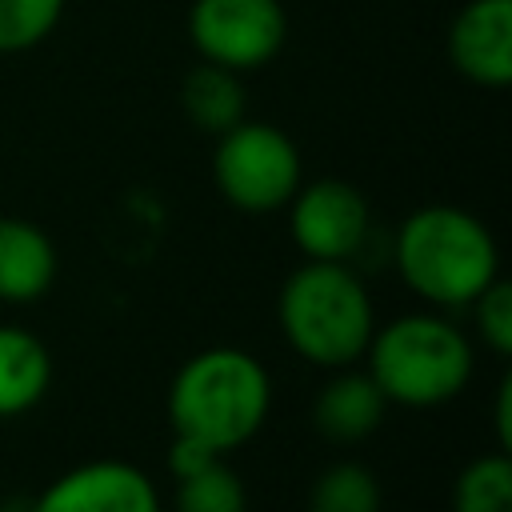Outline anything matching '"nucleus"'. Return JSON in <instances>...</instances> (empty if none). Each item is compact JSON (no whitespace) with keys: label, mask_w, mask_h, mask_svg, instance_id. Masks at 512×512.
Listing matches in <instances>:
<instances>
[{"label":"nucleus","mask_w":512,"mask_h":512,"mask_svg":"<svg viewBox=\"0 0 512 512\" xmlns=\"http://www.w3.org/2000/svg\"><path fill=\"white\" fill-rule=\"evenodd\" d=\"M0 512H20V508H0Z\"/></svg>","instance_id":"obj_21"},{"label":"nucleus","mask_w":512,"mask_h":512,"mask_svg":"<svg viewBox=\"0 0 512 512\" xmlns=\"http://www.w3.org/2000/svg\"><path fill=\"white\" fill-rule=\"evenodd\" d=\"M368 376L388 404L436 408L456 400L476 368L468 336L436 312H404L380 324L364 348Z\"/></svg>","instance_id":"obj_4"},{"label":"nucleus","mask_w":512,"mask_h":512,"mask_svg":"<svg viewBox=\"0 0 512 512\" xmlns=\"http://www.w3.org/2000/svg\"><path fill=\"white\" fill-rule=\"evenodd\" d=\"M456 512H512V460L508 452H488L464 464L452 488Z\"/></svg>","instance_id":"obj_15"},{"label":"nucleus","mask_w":512,"mask_h":512,"mask_svg":"<svg viewBox=\"0 0 512 512\" xmlns=\"http://www.w3.org/2000/svg\"><path fill=\"white\" fill-rule=\"evenodd\" d=\"M180 108L200 132H208V136L228 132L232 124L244 120V108H248V92L240 84V72H228L220 64L200 60L180 80Z\"/></svg>","instance_id":"obj_13"},{"label":"nucleus","mask_w":512,"mask_h":512,"mask_svg":"<svg viewBox=\"0 0 512 512\" xmlns=\"http://www.w3.org/2000/svg\"><path fill=\"white\" fill-rule=\"evenodd\" d=\"M28 512H160V492L144 468L104 456L60 472Z\"/></svg>","instance_id":"obj_8"},{"label":"nucleus","mask_w":512,"mask_h":512,"mask_svg":"<svg viewBox=\"0 0 512 512\" xmlns=\"http://www.w3.org/2000/svg\"><path fill=\"white\" fill-rule=\"evenodd\" d=\"M380 504L384 492L376 472L360 460H336L312 480L304 512H380Z\"/></svg>","instance_id":"obj_14"},{"label":"nucleus","mask_w":512,"mask_h":512,"mask_svg":"<svg viewBox=\"0 0 512 512\" xmlns=\"http://www.w3.org/2000/svg\"><path fill=\"white\" fill-rule=\"evenodd\" d=\"M492 424H496V448H512V376H500L496 404H492Z\"/></svg>","instance_id":"obj_20"},{"label":"nucleus","mask_w":512,"mask_h":512,"mask_svg":"<svg viewBox=\"0 0 512 512\" xmlns=\"http://www.w3.org/2000/svg\"><path fill=\"white\" fill-rule=\"evenodd\" d=\"M56 272L60 260L52 236L24 216H0V300L32 304L48 296Z\"/></svg>","instance_id":"obj_10"},{"label":"nucleus","mask_w":512,"mask_h":512,"mask_svg":"<svg viewBox=\"0 0 512 512\" xmlns=\"http://www.w3.org/2000/svg\"><path fill=\"white\" fill-rule=\"evenodd\" d=\"M52 384V352L48 344L20 328L0 324V420L32 412Z\"/></svg>","instance_id":"obj_12"},{"label":"nucleus","mask_w":512,"mask_h":512,"mask_svg":"<svg viewBox=\"0 0 512 512\" xmlns=\"http://www.w3.org/2000/svg\"><path fill=\"white\" fill-rule=\"evenodd\" d=\"M288 208V232L292 244L304 252V260H352L368 244L372 232V208L364 192L340 176L300 180Z\"/></svg>","instance_id":"obj_7"},{"label":"nucleus","mask_w":512,"mask_h":512,"mask_svg":"<svg viewBox=\"0 0 512 512\" xmlns=\"http://www.w3.org/2000/svg\"><path fill=\"white\" fill-rule=\"evenodd\" d=\"M64 16V0H0V56L40 48Z\"/></svg>","instance_id":"obj_17"},{"label":"nucleus","mask_w":512,"mask_h":512,"mask_svg":"<svg viewBox=\"0 0 512 512\" xmlns=\"http://www.w3.org/2000/svg\"><path fill=\"white\" fill-rule=\"evenodd\" d=\"M212 460H220L212 448H204V444H196V440H188V436H172V448H168V472H172L176 480H184V476L208 468Z\"/></svg>","instance_id":"obj_19"},{"label":"nucleus","mask_w":512,"mask_h":512,"mask_svg":"<svg viewBox=\"0 0 512 512\" xmlns=\"http://www.w3.org/2000/svg\"><path fill=\"white\" fill-rule=\"evenodd\" d=\"M164 408L172 436H188L216 456H228L264 428L272 408V380L252 352L216 344L180 364Z\"/></svg>","instance_id":"obj_1"},{"label":"nucleus","mask_w":512,"mask_h":512,"mask_svg":"<svg viewBox=\"0 0 512 512\" xmlns=\"http://www.w3.org/2000/svg\"><path fill=\"white\" fill-rule=\"evenodd\" d=\"M468 308H472V320H476L484 348L492 356L508 360L512 356V284L504 276H496Z\"/></svg>","instance_id":"obj_18"},{"label":"nucleus","mask_w":512,"mask_h":512,"mask_svg":"<svg viewBox=\"0 0 512 512\" xmlns=\"http://www.w3.org/2000/svg\"><path fill=\"white\" fill-rule=\"evenodd\" d=\"M384 412H388L384 392L368 372H356L352 364L336 368V376L312 400V424L332 444H356L372 436L384 424Z\"/></svg>","instance_id":"obj_11"},{"label":"nucleus","mask_w":512,"mask_h":512,"mask_svg":"<svg viewBox=\"0 0 512 512\" xmlns=\"http://www.w3.org/2000/svg\"><path fill=\"white\" fill-rule=\"evenodd\" d=\"M276 320L292 352L316 368H348L376 332L364 280L344 260H304L276 296Z\"/></svg>","instance_id":"obj_3"},{"label":"nucleus","mask_w":512,"mask_h":512,"mask_svg":"<svg viewBox=\"0 0 512 512\" xmlns=\"http://www.w3.org/2000/svg\"><path fill=\"white\" fill-rule=\"evenodd\" d=\"M448 60L476 88H508L512 0H468L448 24Z\"/></svg>","instance_id":"obj_9"},{"label":"nucleus","mask_w":512,"mask_h":512,"mask_svg":"<svg viewBox=\"0 0 512 512\" xmlns=\"http://www.w3.org/2000/svg\"><path fill=\"white\" fill-rule=\"evenodd\" d=\"M176 512H248L244 480L220 460L176 480Z\"/></svg>","instance_id":"obj_16"},{"label":"nucleus","mask_w":512,"mask_h":512,"mask_svg":"<svg viewBox=\"0 0 512 512\" xmlns=\"http://www.w3.org/2000/svg\"><path fill=\"white\" fill-rule=\"evenodd\" d=\"M188 40L200 60L228 72H252L280 56L288 12L280 0H192Z\"/></svg>","instance_id":"obj_6"},{"label":"nucleus","mask_w":512,"mask_h":512,"mask_svg":"<svg viewBox=\"0 0 512 512\" xmlns=\"http://www.w3.org/2000/svg\"><path fill=\"white\" fill-rule=\"evenodd\" d=\"M392 264L404 288L420 300L436 308H468L500 276V248L488 224L468 208L424 204L400 220Z\"/></svg>","instance_id":"obj_2"},{"label":"nucleus","mask_w":512,"mask_h":512,"mask_svg":"<svg viewBox=\"0 0 512 512\" xmlns=\"http://www.w3.org/2000/svg\"><path fill=\"white\" fill-rule=\"evenodd\" d=\"M304 180V160L296 140L268 120H240L216 136L212 184L240 212H276L292 200Z\"/></svg>","instance_id":"obj_5"}]
</instances>
